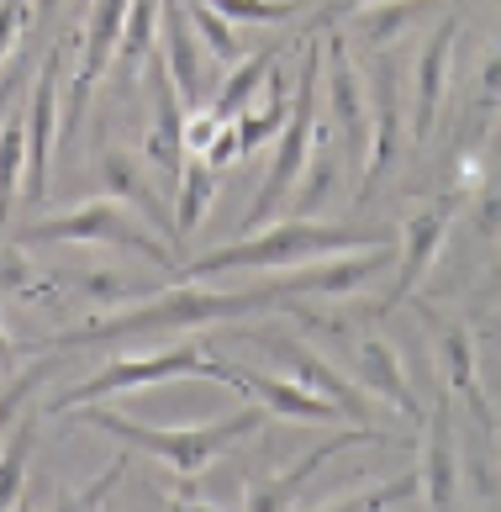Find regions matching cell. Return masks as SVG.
I'll use <instances>...</instances> for the list:
<instances>
[{
    "label": "cell",
    "mask_w": 501,
    "mask_h": 512,
    "mask_svg": "<svg viewBox=\"0 0 501 512\" xmlns=\"http://www.w3.org/2000/svg\"><path fill=\"white\" fill-rule=\"evenodd\" d=\"M396 243L391 227H343V222H312V217H285L269 222L259 233H243L222 249H206L196 259H185L169 280H217L233 270H296L312 259L333 254H359V249H385Z\"/></svg>",
    "instance_id": "cell-1"
},
{
    "label": "cell",
    "mask_w": 501,
    "mask_h": 512,
    "mask_svg": "<svg viewBox=\"0 0 501 512\" xmlns=\"http://www.w3.org/2000/svg\"><path fill=\"white\" fill-rule=\"evenodd\" d=\"M64 417H74V428L111 433V439H122L127 449H143V454H153V460H169V470H180V476H201L217 454H227L233 444H243L248 433H259L269 423V412L259 402L227 412V417H217V423H180V428L138 423V417H122L106 402H85V407H74Z\"/></svg>",
    "instance_id": "cell-2"
},
{
    "label": "cell",
    "mask_w": 501,
    "mask_h": 512,
    "mask_svg": "<svg viewBox=\"0 0 501 512\" xmlns=\"http://www.w3.org/2000/svg\"><path fill=\"white\" fill-rule=\"evenodd\" d=\"M16 243H22V249H37V243H111V249L138 254L148 264H159V270H169V275L185 264V254L175 249V243L159 238L117 196H95V201L69 206V212H59V217H37V222L22 227V238H16Z\"/></svg>",
    "instance_id": "cell-3"
},
{
    "label": "cell",
    "mask_w": 501,
    "mask_h": 512,
    "mask_svg": "<svg viewBox=\"0 0 501 512\" xmlns=\"http://www.w3.org/2000/svg\"><path fill=\"white\" fill-rule=\"evenodd\" d=\"M317 90H322V43H306L301 53V85H296V106H291V122L280 127L275 138V154H269L264 169V185L259 196L248 201V217H243V233H259L269 227L280 212H291V196L306 175V159H312V132H317Z\"/></svg>",
    "instance_id": "cell-4"
},
{
    "label": "cell",
    "mask_w": 501,
    "mask_h": 512,
    "mask_svg": "<svg viewBox=\"0 0 501 512\" xmlns=\"http://www.w3.org/2000/svg\"><path fill=\"white\" fill-rule=\"evenodd\" d=\"M222 359L201 354L196 344H180V349H159V354H138V359H117L106 365L95 381L85 386H69L48 402V417H64L85 402H106V396H122V391H148L159 381H222Z\"/></svg>",
    "instance_id": "cell-5"
},
{
    "label": "cell",
    "mask_w": 501,
    "mask_h": 512,
    "mask_svg": "<svg viewBox=\"0 0 501 512\" xmlns=\"http://www.w3.org/2000/svg\"><path fill=\"white\" fill-rule=\"evenodd\" d=\"M407 90H401V69L391 48H375L370 64V154L359 169V201H370L380 191V180L391 175V164L401 159V143H407Z\"/></svg>",
    "instance_id": "cell-6"
},
{
    "label": "cell",
    "mask_w": 501,
    "mask_h": 512,
    "mask_svg": "<svg viewBox=\"0 0 501 512\" xmlns=\"http://www.w3.org/2000/svg\"><path fill=\"white\" fill-rule=\"evenodd\" d=\"M64 59H69V43H53L43 74L32 80V96H27V180H22L27 206H37L53 185V148L64 138V85H59Z\"/></svg>",
    "instance_id": "cell-7"
},
{
    "label": "cell",
    "mask_w": 501,
    "mask_h": 512,
    "mask_svg": "<svg viewBox=\"0 0 501 512\" xmlns=\"http://www.w3.org/2000/svg\"><path fill=\"white\" fill-rule=\"evenodd\" d=\"M322 80H327V106H333V127H338V148H343V169H364L370 154V85H364L359 64L349 59L343 32L322 37Z\"/></svg>",
    "instance_id": "cell-8"
},
{
    "label": "cell",
    "mask_w": 501,
    "mask_h": 512,
    "mask_svg": "<svg viewBox=\"0 0 501 512\" xmlns=\"http://www.w3.org/2000/svg\"><path fill=\"white\" fill-rule=\"evenodd\" d=\"M259 349L285 370V381H296L312 396H322V402H333L343 417H354V423H370V417H375V396L364 386H354L338 365H327L322 354H312V344H301V338H280V333H259Z\"/></svg>",
    "instance_id": "cell-9"
},
{
    "label": "cell",
    "mask_w": 501,
    "mask_h": 512,
    "mask_svg": "<svg viewBox=\"0 0 501 512\" xmlns=\"http://www.w3.org/2000/svg\"><path fill=\"white\" fill-rule=\"evenodd\" d=\"M127 11H132V0H85V6H80L85 59H80V69H74L69 96H64V132H80L90 90H95V80H101V74L111 69V59H117V48H122Z\"/></svg>",
    "instance_id": "cell-10"
},
{
    "label": "cell",
    "mask_w": 501,
    "mask_h": 512,
    "mask_svg": "<svg viewBox=\"0 0 501 512\" xmlns=\"http://www.w3.org/2000/svg\"><path fill=\"white\" fill-rule=\"evenodd\" d=\"M148 101H153V117H148V164H153V175H159L164 196L175 201L190 148H185V101H180L175 80H169L164 53H159V59H148Z\"/></svg>",
    "instance_id": "cell-11"
},
{
    "label": "cell",
    "mask_w": 501,
    "mask_h": 512,
    "mask_svg": "<svg viewBox=\"0 0 501 512\" xmlns=\"http://www.w3.org/2000/svg\"><path fill=\"white\" fill-rule=\"evenodd\" d=\"M449 227H454V196L417 206V212L401 222V243H396V286L385 291L380 317H385V312H396L401 301H407V296L422 286V275H428V270H433V259L443 254V238H449Z\"/></svg>",
    "instance_id": "cell-12"
},
{
    "label": "cell",
    "mask_w": 501,
    "mask_h": 512,
    "mask_svg": "<svg viewBox=\"0 0 501 512\" xmlns=\"http://www.w3.org/2000/svg\"><path fill=\"white\" fill-rule=\"evenodd\" d=\"M454 43H459V16L443 11L433 37L422 43L417 53V69H412V117H407V138L422 148L438 127V111L449 101V69H454Z\"/></svg>",
    "instance_id": "cell-13"
},
{
    "label": "cell",
    "mask_w": 501,
    "mask_h": 512,
    "mask_svg": "<svg viewBox=\"0 0 501 512\" xmlns=\"http://www.w3.org/2000/svg\"><path fill=\"white\" fill-rule=\"evenodd\" d=\"M354 444H396V433H385V428H370V423H359V428H343L338 439H327V444H317L312 454H306L301 465H291V470H280V476H269V481H248V491H243V512H291V502H296V491L317 476V470L327 465V460H338L343 449H354Z\"/></svg>",
    "instance_id": "cell-14"
},
{
    "label": "cell",
    "mask_w": 501,
    "mask_h": 512,
    "mask_svg": "<svg viewBox=\"0 0 501 512\" xmlns=\"http://www.w3.org/2000/svg\"><path fill=\"white\" fill-rule=\"evenodd\" d=\"M422 497L428 512H454L459 507V444H454V412H449V386L433 396L428 407V433H422Z\"/></svg>",
    "instance_id": "cell-15"
},
{
    "label": "cell",
    "mask_w": 501,
    "mask_h": 512,
    "mask_svg": "<svg viewBox=\"0 0 501 512\" xmlns=\"http://www.w3.org/2000/svg\"><path fill=\"white\" fill-rule=\"evenodd\" d=\"M422 322L433 328L438 338V365H443V386H449V396H465V407L480 428H496V412L486 402V391H480V359H475V333L465 328V322H449L438 312H422Z\"/></svg>",
    "instance_id": "cell-16"
},
{
    "label": "cell",
    "mask_w": 501,
    "mask_h": 512,
    "mask_svg": "<svg viewBox=\"0 0 501 512\" xmlns=\"http://www.w3.org/2000/svg\"><path fill=\"white\" fill-rule=\"evenodd\" d=\"M227 386H238L248 402H259L269 417H301V423H338V407L322 402V396H312L306 386L285 381V375H264V370H248V365H227L222 370Z\"/></svg>",
    "instance_id": "cell-17"
},
{
    "label": "cell",
    "mask_w": 501,
    "mask_h": 512,
    "mask_svg": "<svg viewBox=\"0 0 501 512\" xmlns=\"http://www.w3.org/2000/svg\"><path fill=\"white\" fill-rule=\"evenodd\" d=\"M101 180H106V191L117 196L122 206H132V212H138V217L153 227V233H159V238H169L175 249H185V243H180V227H175V212H169L164 185H153V180H148L143 169L127 159V154L106 148V154H101Z\"/></svg>",
    "instance_id": "cell-18"
},
{
    "label": "cell",
    "mask_w": 501,
    "mask_h": 512,
    "mask_svg": "<svg viewBox=\"0 0 501 512\" xmlns=\"http://www.w3.org/2000/svg\"><path fill=\"white\" fill-rule=\"evenodd\" d=\"M354 375L375 402L401 412L407 423H422V402H417V391L407 381V365H401V354L385 344V338H359L354 344Z\"/></svg>",
    "instance_id": "cell-19"
},
{
    "label": "cell",
    "mask_w": 501,
    "mask_h": 512,
    "mask_svg": "<svg viewBox=\"0 0 501 512\" xmlns=\"http://www.w3.org/2000/svg\"><path fill=\"white\" fill-rule=\"evenodd\" d=\"M164 64H169V80H175L180 90V101L196 111L206 106V80H201V37L196 27H190V16H185V0H164Z\"/></svg>",
    "instance_id": "cell-20"
},
{
    "label": "cell",
    "mask_w": 501,
    "mask_h": 512,
    "mask_svg": "<svg viewBox=\"0 0 501 512\" xmlns=\"http://www.w3.org/2000/svg\"><path fill=\"white\" fill-rule=\"evenodd\" d=\"M443 11H449V0H364V6L349 11V27L370 48H391L407 27L428 22V16H443Z\"/></svg>",
    "instance_id": "cell-21"
},
{
    "label": "cell",
    "mask_w": 501,
    "mask_h": 512,
    "mask_svg": "<svg viewBox=\"0 0 501 512\" xmlns=\"http://www.w3.org/2000/svg\"><path fill=\"white\" fill-rule=\"evenodd\" d=\"M291 106H296V90H285V80L269 69V80H264V90H259V106H248L243 117H233L238 143H243V159L254 154V148H264V143L280 138V127L291 122Z\"/></svg>",
    "instance_id": "cell-22"
},
{
    "label": "cell",
    "mask_w": 501,
    "mask_h": 512,
    "mask_svg": "<svg viewBox=\"0 0 501 512\" xmlns=\"http://www.w3.org/2000/svg\"><path fill=\"white\" fill-rule=\"evenodd\" d=\"M280 48L285 43H264L254 59H238L233 69H227V80L217 85V96H211V111H217L222 122H233V117H243V111L254 106V96H259L264 80H269V69L280 64Z\"/></svg>",
    "instance_id": "cell-23"
},
{
    "label": "cell",
    "mask_w": 501,
    "mask_h": 512,
    "mask_svg": "<svg viewBox=\"0 0 501 512\" xmlns=\"http://www.w3.org/2000/svg\"><path fill=\"white\" fill-rule=\"evenodd\" d=\"M217 185H222V169H211L206 159H185V175H180V191H175L180 243L190 233H201V222L211 217V201H217Z\"/></svg>",
    "instance_id": "cell-24"
},
{
    "label": "cell",
    "mask_w": 501,
    "mask_h": 512,
    "mask_svg": "<svg viewBox=\"0 0 501 512\" xmlns=\"http://www.w3.org/2000/svg\"><path fill=\"white\" fill-rule=\"evenodd\" d=\"M27 180V106L6 111V127H0V222L11 217L16 196H22Z\"/></svg>",
    "instance_id": "cell-25"
},
{
    "label": "cell",
    "mask_w": 501,
    "mask_h": 512,
    "mask_svg": "<svg viewBox=\"0 0 501 512\" xmlns=\"http://www.w3.org/2000/svg\"><path fill=\"white\" fill-rule=\"evenodd\" d=\"M159 22H164V0H132L127 27H122V48H117V59H111V69H122V74L138 69L153 53V32H159Z\"/></svg>",
    "instance_id": "cell-26"
},
{
    "label": "cell",
    "mask_w": 501,
    "mask_h": 512,
    "mask_svg": "<svg viewBox=\"0 0 501 512\" xmlns=\"http://www.w3.org/2000/svg\"><path fill=\"white\" fill-rule=\"evenodd\" d=\"M37 444V417H22L6 439V454H0V512H11L22 502V486H27V454Z\"/></svg>",
    "instance_id": "cell-27"
},
{
    "label": "cell",
    "mask_w": 501,
    "mask_h": 512,
    "mask_svg": "<svg viewBox=\"0 0 501 512\" xmlns=\"http://www.w3.org/2000/svg\"><path fill=\"white\" fill-rule=\"evenodd\" d=\"M185 16H190V27H196V37H201V48L217 64H238L243 59V43H238V32H233V22H227L222 11H211L206 0H185Z\"/></svg>",
    "instance_id": "cell-28"
},
{
    "label": "cell",
    "mask_w": 501,
    "mask_h": 512,
    "mask_svg": "<svg viewBox=\"0 0 501 512\" xmlns=\"http://www.w3.org/2000/svg\"><path fill=\"white\" fill-rule=\"evenodd\" d=\"M412 497H422V476H417V470L380 481V486H370V491H359V497H343V502H333V507H317V512H391V507L412 502Z\"/></svg>",
    "instance_id": "cell-29"
},
{
    "label": "cell",
    "mask_w": 501,
    "mask_h": 512,
    "mask_svg": "<svg viewBox=\"0 0 501 512\" xmlns=\"http://www.w3.org/2000/svg\"><path fill=\"white\" fill-rule=\"evenodd\" d=\"M211 11H222L227 22H254V27H280L306 6V0H206Z\"/></svg>",
    "instance_id": "cell-30"
},
{
    "label": "cell",
    "mask_w": 501,
    "mask_h": 512,
    "mask_svg": "<svg viewBox=\"0 0 501 512\" xmlns=\"http://www.w3.org/2000/svg\"><path fill=\"white\" fill-rule=\"evenodd\" d=\"M48 375H53V359H37V365H32L27 375H16V381H11L6 391H0V439H11V428L22 423V407L32 402V391L43 386Z\"/></svg>",
    "instance_id": "cell-31"
},
{
    "label": "cell",
    "mask_w": 501,
    "mask_h": 512,
    "mask_svg": "<svg viewBox=\"0 0 501 512\" xmlns=\"http://www.w3.org/2000/svg\"><path fill=\"white\" fill-rule=\"evenodd\" d=\"M122 470H127V454H117V460H111V465H106V470H101V476H95L85 491H74V497H59V502H53V512H101V507H106V497L117 491Z\"/></svg>",
    "instance_id": "cell-32"
},
{
    "label": "cell",
    "mask_w": 501,
    "mask_h": 512,
    "mask_svg": "<svg viewBox=\"0 0 501 512\" xmlns=\"http://www.w3.org/2000/svg\"><path fill=\"white\" fill-rule=\"evenodd\" d=\"M27 32H32V0H0V64L11 59Z\"/></svg>",
    "instance_id": "cell-33"
},
{
    "label": "cell",
    "mask_w": 501,
    "mask_h": 512,
    "mask_svg": "<svg viewBox=\"0 0 501 512\" xmlns=\"http://www.w3.org/2000/svg\"><path fill=\"white\" fill-rule=\"evenodd\" d=\"M222 127H227V122L217 117V111H211V101H206V106H196V111L185 117V148H190L196 159H206V148L217 143V132H222Z\"/></svg>",
    "instance_id": "cell-34"
},
{
    "label": "cell",
    "mask_w": 501,
    "mask_h": 512,
    "mask_svg": "<svg viewBox=\"0 0 501 512\" xmlns=\"http://www.w3.org/2000/svg\"><path fill=\"white\" fill-rule=\"evenodd\" d=\"M53 11H59V0H32V27H48Z\"/></svg>",
    "instance_id": "cell-35"
},
{
    "label": "cell",
    "mask_w": 501,
    "mask_h": 512,
    "mask_svg": "<svg viewBox=\"0 0 501 512\" xmlns=\"http://www.w3.org/2000/svg\"><path fill=\"white\" fill-rule=\"evenodd\" d=\"M11 359H16V344H11V333L0 328V370H11Z\"/></svg>",
    "instance_id": "cell-36"
},
{
    "label": "cell",
    "mask_w": 501,
    "mask_h": 512,
    "mask_svg": "<svg viewBox=\"0 0 501 512\" xmlns=\"http://www.w3.org/2000/svg\"><path fill=\"white\" fill-rule=\"evenodd\" d=\"M11 512H37V502H27V497H22V502H16Z\"/></svg>",
    "instance_id": "cell-37"
},
{
    "label": "cell",
    "mask_w": 501,
    "mask_h": 512,
    "mask_svg": "<svg viewBox=\"0 0 501 512\" xmlns=\"http://www.w3.org/2000/svg\"><path fill=\"white\" fill-rule=\"evenodd\" d=\"M491 433H496V449H501V412H496V428Z\"/></svg>",
    "instance_id": "cell-38"
},
{
    "label": "cell",
    "mask_w": 501,
    "mask_h": 512,
    "mask_svg": "<svg viewBox=\"0 0 501 512\" xmlns=\"http://www.w3.org/2000/svg\"><path fill=\"white\" fill-rule=\"evenodd\" d=\"M354 6H364V0H343V11H354Z\"/></svg>",
    "instance_id": "cell-39"
}]
</instances>
